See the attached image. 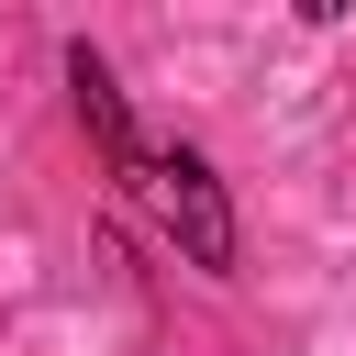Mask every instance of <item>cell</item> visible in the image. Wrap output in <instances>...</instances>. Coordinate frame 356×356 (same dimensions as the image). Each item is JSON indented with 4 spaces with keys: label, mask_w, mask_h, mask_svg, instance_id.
Wrapping results in <instances>:
<instances>
[{
    "label": "cell",
    "mask_w": 356,
    "mask_h": 356,
    "mask_svg": "<svg viewBox=\"0 0 356 356\" xmlns=\"http://www.w3.org/2000/svg\"><path fill=\"white\" fill-rule=\"evenodd\" d=\"M134 189H145V211L178 234L189 267H234V200H222V178H211L189 145H156V156L134 167Z\"/></svg>",
    "instance_id": "6da1fadb"
},
{
    "label": "cell",
    "mask_w": 356,
    "mask_h": 356,
    "mask_svg": "<svg viewBox=\"0 0 356 356\" xmlns=\"http://www.w3.org/2000/svg\"><path fill=\"white\" fill-rule=\"evenodd\" d=\"M67 89H78V122H89V145L111 156V178H134V167H145V145H134V111H122V89H111V67H100L89 44L67 56Z\"/></svg>",
    "instance_id": "7a4b0ae2"
}]
</instances>
